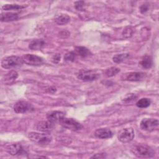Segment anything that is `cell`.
Here are the masks:
<instances>
[{"label":"cell","mask_w":159,"mask_h":159,"mask_svg":"<svg viewBox=\"0 0 159 159\" xmlns=\"http://www.w3.org/2000/svg\"><path fill=\"white\" fill-rule=\"evenodd\" d=\"M131 151L135 156L140 158H152L155 155V151L146 145H135L132 148Z\"/></svg>","instance_id":"obj_1"},{"label":"cell","mask_w":159,"mask_h":159,"mask_svg":"<svg viewBox=\"0 0 159 159\" xmlns=\"http://www.w3.org/2000/svg\"><path fill=\"white\" fill-rule=\"evenodd\" d=\"M23 60L22 57L18 56H9L4 57L1 60V66L5 69L19 67L22 65Z\"/></svg>","instance_id":"obj_2"},{"label":"cell","mask_w":159,"mask_h":159,"mask_svg":"<svg viewBox=\"0 0 159 159\" xmlns=\"http://www.w3.org/2000/svg\"><path fill=\"white\" fill-rule=\"evenodd\" d=\"M28 137L31 141L39 145H47L49 143L52 139L50 134L35 132H29L28 134Z\"/></svg>","instance_id":"obj_3"},{"label":"cell","mask_w":159,"mask_h":159,"mask_svg":"<svg viewBox=\"0 0 159 159\" xmlns=\"http://www.w3.org/2000/svg\"><path fill=\"white\" fill-rule=\"evenodd\" d=\"M99 76V73L93 70H81L77 74V78L79 80L86 82L96 80Z\"/></svg>","instance_id":"obj_4"},{"label":"cell","mask_w":159,"mask_h":159,"mask_svg":"<svg viewBox=\"0 0 159 159\" xmlns=\"http://www.w3.org/2000/svg\"><path fill=\"white\" fill-rule=\"evenodd\" d=\"M59 123L64 128L73 131H78L83 128V125L80 123L71 118L63 117Z\"/></svg>","instance_id":"obj_5"},{"label":"cell","mask_w":159,"mask_h":159,"mask_svg":"<svg viewBox=\"0 0 159 159\" xmlns=\"http://www.w3.org/2000/svg\"><path fill=\"white\" fill-rule=\"evenodd\" d=\"M134 131L132 127H127L121 129L117 134L119 140L122 143H128L133 140Z\"/></svg>","instance_id":"obj_6"},{"label":"cell","mask_w":159,"mask_h":159,"mask_svg":"<svg viewBox=\"0 0 159 159\" xmlns=\"http://www.w3.org/2000/svg\"><path fill=\"white\" fill-rule=\"evenodd\" d=\"M140 128L145 131L152 132L158 127V120L157 119L145 118L140 123Z\"/></svg>","instance_id":"obj_7"},{"label":"cell","mask_w":159,"mask_h":159,"mask_svg":"<svg viewBox=\"0 0 159 159\" xmlns=\"http://www.w3.org/2000/svg\"><path fill=\"white\" fill-rule=\"evenodd\" d=\"M23 62L30 66H40L44 62L43 59L33 54H25L22 57Z\"/></svg>","instance_id":"obj_8"},{"label":"cell","mask_w":159,"mask_h":159,"mask_svg":"<svg viewBox=\"0 0 159 159\" xmlns=\"http://www.w3.org/2000/svg\"><path fill=\"white\" fill-rule=\"evenodd\" d=\"M34 110V108L33 106L30 103L24 101H19L14 106V111L16 113L24 114L28 112L33 111Z\"/></svg>","instance_id":"obj_9"},{"label":"cell","mask_w":159,"mask_h":159,"mask_svg":"<svg viewBox=\"0 0 159 159\" xmlns=\"http://www.w3.org/2000/svg\"><path fill=\"white\" fill-rule=\"evenodd\" d=\"M147 76L143 72H128L123 74L121 76L122 80L129 81H140L143 80Z\"/></svg>","instance_id":"obj_10"},{"label":"cell","mask_w":159,"mask_h":159,"mask_svg":"<svg viewBox=\"0 0 159 159\" xmlns=\"http://www.w3.org/2000/svg\"><path fill=\"white\" fill-rule=\"evenodd\" d=\"M6 150L11 155H17L25 154V152L20 143H14L7 145L6 147Z\"/></svg>","instance_id":"obj_11"},{"label":"cell","mask_w":159,"mask_h":159,"mask_svg":"<svg viewBox=\"0 0 159 159\" xmlns=\"http://www.w3.org/2000/svg\"><path fill=\"white\" fill-rule=\"evenodd\" d=\"M65 112L60 111H52L47 114V119L48 120L55 123L59 122L63 117H65Z\"/></svg>","instance_id":"obj_12"},{"label":"cell","mask_w":159,"mask_h":159,"mask_svg":"<svg viewBox=\"0 0 159 159\" xmlns=\"http://www.w3.org/2000/svg\"><path fill=\"white\" fill-rule=\"evenodd\" d=\"M94 135L99 139H106L111 138L113 135V132L109 129L100 128L95 130Z\"/></svg>","instance_id":"obj_13"},{"label":"cell","mask_w":159,"mask_h":159,"mask_svg":"<svg viewBox=\"0 0 159 159\" xmlns=\"http://www.w3.org/2000/svg\"><path fill=\"white\" fill-rule=\"evenodd\" d=\"M54 127V123L47 120V121H40L36 125V129L39 131L47 132L52 130Z\"/></svg>","instance_id":"obj_14"},{"label":"cell","mask_w":159,"mask_h":159,"mask_svg":"<svg viewBox=\"0 0 159 159\" xmlns=\"http://www.w3.org/2000/svg\"><path fill=\"white\" fill-rule=\"evenodd\" d=\"M17 77H18V73L16 71L12 70L4 75L2 79V81L4 84H11L15 81V80L17 78Z\"/></svg>","instance_id":"obj_15"},{"label":"cell","mask_w":159,"mask_h":159,"mask_svg":"<svg viewBox=\"0 0 159 159\" xmlns=\"http://www.w3.org/2000/svg\"><path fill=\"white\" fill-rule=\"evenodd\" d=\"M18 19V15L14 12H6L1 14V22H11L16 20Z\"/></svg>","instance_id":"obj_16"},{"label":"cell","mask_w":159,"mask_h":159,"mask_svg":"<svg viewBox=\"0 0 159 159\" xmlns=\"http://www.w3.org/2000/svg\"><path fill=\"white\" fill-rule=\"evenodd\" d=\"M44 44V41L42 39H34L30 42L29 48L33 50H39L42 48Z\"/></svg>","instance_id":"obj_17"},{"label":"cell","mask_w":159,"mask_h":159,"mask_svg":"<svg viewBox=\"0 0 159 159\" xmlns=\"http://www.w3.org/2000/svg\"><path fill=\"white\" fill-rule=\"evenodd\" d=\"M70 20V17L66 14H61L57 16L55 18V22L58 25H65L68 23Z\"/></svg>","instance_id":"obj_18"},{"label":"cell","mask_w":159,"mask_h":159,"mask_svg":"<svg viewBox=\"0 0 159 159\" xmlns=\"http://www.w3.org/2000/svg\"><path fill=\"white\" fill-rule=\"evenodd\" d=\"M77 55L82 57H87L91 55V52L84 47H75L74 51Z\"/></svg>","instance_id":"obj_19"},{"label":"cell","mask_w":159,"mask_h":159,"mask_svg":"<svg viewBox=\"0 0 159 159\" xmlns=\"http://www.w3.org/2000/svg\"><path fill=\"white\" fill-rule=\"evenodd\" d=\"M25 5H19L15 4H6L2 6V9L4 11H11V10H19L26 7Z\"/></svg>","instance_id":"obj_20"},{"label":"cell","mask_w":159,"mask_h":159,"mask_svg":"<svg viewBox=\"0 0 159 159\" xmlns=\"http://www.w3.org/2000/svg\"><path fill=\"white\" fill-rule=\"evenodd\" d=\"M139 63L144 68H150L152 66V58L148 55H145L143 57V58L142 59Z\"/></svg>","instance_id":"obj_21"},{"label":"cell","mask_w":159,"mask_h":159,"mask_svg":"<svg viewBox=\"0 0 159 159\" xmlns=\"http://www.w3.org/2000/svg\"><path fill=\"white\" fill-rule=\"evenodd\" d=\"M129 57H130V54L129 53H120V54H117L114 55L112 58V60L114 63H119L126 59H127Z\"/></svg>","instance_id":"obj_22"},{"label":"cell","mask_w":159,"mask_h":159,"mask_svg":"<svg viewBox=\"0 0 159 159\" xmlns=\"http://www.w3.org/2000/svg\"><path fill=\"white\" fill-rule=\"evenodd\" d=\"M151 104V101L148 98H142L139 99L137 103L136 106L139 108H146L148 107Z\"/></svg>","instance_id":"obj_23"},{"label":"cell","mask_w":159,"mask_h":159,"mask_svg":"<svg viewBox=\"0 0 159 159\" xmlns=\"http://www.w3.org/2000/svg\"><path fill=\"white\" fill-rule=\"evenodd\" d=\"M120 72V69L116 66H112L106 70L105 75L107 77H112Z\"/></svg>","instance_id":"obj_24"},{"label":"cell","mask_w":159,"mask_h":159,"mask_svg":"<svg viewBox=\"0 0 159 159\" xmlns=\"http://www.w3.org/2000/svg\"><path fill=\"white\" fill-rule=\"evenodd\" d=\"M77 55L75 52L66 53L64 56V60L66 61H74L76 58Z\"/></svg>","instance_id":"obj_25"},{"label":"cell","mask_w":159,"mask_h":159,"mask_svg":"<svg viewBox=\"0 0 159 159\" xmlns=\"http://www.w3.org/2000/svg\"><path fill=\"white\" fill-rule=\"evenodd\" d=\"M75 7L76 10L80 11H84L86 9V3L83 1H78L75 2Z\"/></svg>","instance_id":"obj_26"},{"label":"cell","mask_w":159,"mask_h":159,"mask_svg":"<svg viewBox=\"0 0 159 159\" xmlns=\"http://www.w3.org/2000/svg\"><path fill=\"white\" fill-rule=\"evenodd\" d=\"M133 34V29L131 27H127L122 32V35L125 38H129L132 36Z\"/></svg>","instance_id":"obj_27"},{"label":"cell","mask_w":159,"mask_h":159,"mask_svg":"<svg viewBox=\"0 0 159 159\" xmlns=\"http://www.w3.org/2000/svg\"><path fill=\"white\" fill-rule=\"evenodd\" d=\"M148 7H149V6H148V4H142L140 6V12L142 13V14L148 11Z\"/></svg>","instance_id":"obj_28"},{"label":"cell","mask_w":159,"mask_h":159,"mask_svg":"<svg viewBox=\"0 0 159 159\" xmlns=\"http://www.w3.org/2000/svg\"><path fill=\"white\" fill-rule=\"evenodd\" d=\"M106 157V153H97L95 155L91 157V158H104Z\"/></svg>","instance_id":"obj_29"},{"label":"cell","mask_w":159,"mask_h":159,"mask_svg":"<svg viewBox=\"0 0 159 159\" xmlns=\"http://www.w3.org/2000/svg\"><path fill=\"white\" fill-rule=\"evenodd\" d=\"M60 54H55L52 57V61L54 63H58L60 60Z\"/></svg>","instance_id":"obj_30"}]
</instances>
